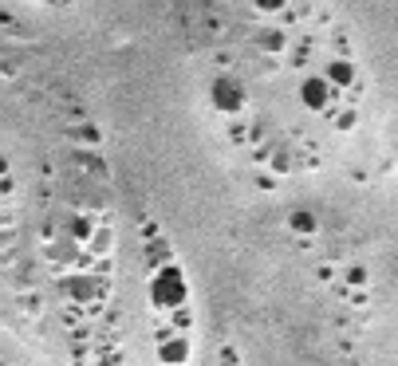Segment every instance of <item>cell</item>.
<instances>
[{
	"mask_svg": "<svg viewBox=\"0 0 398 366\" xmlns=\"http://www.w3.org/2000/svg\"><path fill=\"white\" fill-rule=\"evenodd\" d=\"M190 299V284H185V272L178 264H166V268L150 272V307L154 311H174Z\"/></svg>",
	"mask_w": 398,
	"mask_h": 366,
	"instance_id": "6da1fadb",
	"label": "cell"
},
{
	"mask_svg": "<svg viewBox=\"0 0 398 366\" xmlns=\"http://www.w3.org/2000/svg\"><path fill=\"white\" fill-rule=\"evenodd\" d=\"M60 295L67 304H91V299H107L110 295V280L107 276H95V272H72L60 280Z\"/></svg>",
	"mask_w": 398,
	"mask_h": 366,
	"instance_id": "7a4b0ae2",
	"label": "cell"
},
{
	"mask_svg": "<svg viewBox=\"0 0 398 366\" xmlns=\"http://www.w3.org/2000/svg\"><path fill=\"white\" fill-rule=\"evenodd\" d=\"M209 98H213V110H221V114H241L244 103H249V95H244V83L237 79V75H217L213 79V87H209Z\"/></svg>",
	"mask_w": 398,
	"mask_h": 366,
	"instance_id": "3957f363",
	"label": "cell"
},
{
	"mask_svg": "<svg viewBox=\"0 0 398 366\" xmlns=\"http://www.w3.org/2000/svg\"><path fill=\"white\" fill-rule=\"evenodd\" d=\"M327 79V83L335 87V91H347L355 79H359V71H355V63H351V55H335V60L324 63V71H320Z\"/></svg>",
	"mask_w": 398,
	"mask_h": 366,
	"instance_id": "277c9868",
	"label": "cell"
},
{
	"mask_svg": "<svg viewBox=\"0 0 398 366\" xmlns=\"http://www.w3.org/2000/svg\"><path fill=\"white\" fill-rule=\"evenodd\" d=\"M190 335L178 331V335H169L166 342H158V363L162 366H174V363H190Z\"/></svg>",
	"mask_w": 398,
	"mask_h": 366,
	"instance_id": "5b68a950",
	"label": "cell"
},
{
	"mask_svg": "<svg viewBox=\"0 0 398 366\" xmlns=\"http://www.w3.org/2000/svg\"><path fill=\"white\" fill-rule=\"evenodd\" d=\"M44 256L56 264V268H75V256H79V244L63 232L60 241H48V248H44Z\"/></svg>",
	"mask_w": 398,
	"mask_h": 366,
	"instance_id": "8992f818",
	"label": "cell"
},
{
	"mask_svg": "<svg viewBox=\"0 0 398 366\" xmlns=\"http://www.w3.org/2000/svg\"><path fill=\"white\" fill-rule=\"evenodd\" d=\"M166 264H174V244L158 232V236H150V241H146V268L158 272V268H166Z\"/></svg>",
	"mask_w": 398,
	"mask_h": 366,
	"instance_id": "52a82bcc",
	"label": "cell"
},
{
	"mask_svg": "<svg viewBox=\"0 0 398 366\" xmlns=\"http://www.w3.org/2000/svg\"><path fill=\"white\" fill-rule=\"evenodd\" d=\"M288 32H284V28H260V32H256V48L265 51V55H284V51H288Z\"/></svg>",
	"mask_w": 398,
	"mask_h": 366,
	"instance_id": "ba28073f",
	"label": "cell"
},
{
	"mask_svg": "<svg viewBox=\"0 0 398 366\" xmlns=\"http://www.w3.org/2000/svg\"><path fill=\"white\" fill-rule=\"evenodd\" d=\"M95 229H99V225H95L91 217H87V213H75V217L67 220V236H72V241L79 244V248H83V244L91 241V236H95Z\"/></svg>",
	"mask_w": 398,
	"mask_h": 366,
	"instance_id": "9c48e42d",
	"label": "cell"
},
{
	"mask_svg": "<svg viewBox=\"0 0 398 366\" xmlns=\"http://www.w3.org/2000/svg\"><path fill=\"white\" fill-rule=\"evenodd\" d=\"M288 229L296 232V236H315V229H320V220H315L312 209H296L288 217Z\"/></svg>",
	"mask_w": 398,
	"mask_h": 366,
	"instance_id": "30bf717a",
	"label": "cell"
},
{
	"mask_svg": "<svg viewBox=\"0 0 398 366\" xmlns=\"http://www.w3.org/2000/svg\"><path fill=\"white\" fill-rule=\"evenodd\" d=\"M110 244H115V229L110 225H103V229H95V236L83 244L91 256H110Z\"/></svg>",
	"mask_w": 398,
	"mask_h": 366,
	"instance_id": "8fae6325",
	"label": "cell"
},
{
	"mask_svg": "<svg viewBox=\"0 0 398 366\" xmlns=\"http://www.w3.org/2000/svg\"><path fill=\"white\" fill-rule=\"evenodd\" d=\"M87 366H122V351L119 347H95Z\"/></svg>",
	"mask_w": 398,
	"mask_h": 366,
	"instance_id": "7c38bea8",
	"label": "cell"
},
{
	"mask_svg": "<svg viewBox=\"0 0 398 366\" xmlns=\"http://www.w3.org/2000/svg\"><path fill=\"white\" fill-rule=\"evenodd\" d=\"M166 319H169V327H174V331H185V335H190V327H193L190 304H181V307H174V311H166Z\"/></svg>",
	"mask_w": 398,
	"mask_h": 366,
	"instance_id": "4fadbf2b",
	"label": "cell"
},
{
	"mask_svg": "<svg viewBox=\"0 0 398 366\" xmlns=\"http://www.w3.org/2000/svg\"><path fill=\"white\" fill-rule=\"evenodd\" d=\"M343 284H347L351 292H367V288H371V272L367 268H347L343 272Z\"/></svg>",
	"mask_w": 398,
	"mask_h": 366,
	"instance_id": "5bb4252c",
	"label": "cell"
},
{
	"mask_svg": "<svg viewBox=\"0 0 398 366\" xmlns=\"http://www.w3.org/2000/svg\"><path fill=\"white\" fill-rule=\"evenodd\" d=\"M355 119H359V110L351 107V103H347V107H339L335 114H331V122H335V130H351V126H355Z\"/></svg>",
	"mask_w": 398,
	"mask_h": 366,
	"instance_id": "9a60e30c",
	"label": "cell"
},
{
	"mask_svg": "<svg viewBox=\"0 0 398 366\" xmlns=\"http://www.w3.org/2000/svg\"><path fill=\"white\" fill-rule=\"evenodd\" d=\"M308 60H312V40L304 36L296 44V51H292V67H308Z\"/></svg>",
	"mask_w": 398,
	"mask_h": 366,
	"instance_id": "2e32d148",
	"label": "cell"
},
{
	"mask_svg": "<svg viewBox=\"0 0 398 366\" xmlns=\"http://www.w3.org/2000/svg\"><path fill=\"white\" fill-rule=\"evenodd\" d=\"M292 0H256V12L260 16H276V12H284Z\"/></svg>",
	"mask_w": 398,
	"mask_h": 366,
	"instance_id": "e0dca14e",
	"label": "cell"
},
{
	"mask_svg": "<svg viewBox=\"0 0 398 366\" xmlns=\"http://www.w3.org/2000/svg\"><path fill=\"white\" fill-rule=\"evenodd\" d=\"M268 166H272V173H288V154H284V150H272V154H268Z\"/></svg>",
	"mask_w": 398,
	"mask_h": 366,
	"instance_id": "ac0fdd59",
	"label": "cell"
},
{
	"mask_svg": "<svg viewBox=\"0 0 398 366\" xmlns=\"http://www.w3.org/2000/svg\"><path fill=\"white\" fill-rule=\"evenodd\" d=\"M79 142L95 146V142H99V130H95V126H79Z\"/></svg>",
	"mask_w": 398,
	"mask_h": 366,
	"instance_id": "d6986e66",
	"label": "cell"
},
{
	"mask_svg": "<svg viewBox=\"0 0 398 366\" xmlns=\"http://www.w3.org/2000/svg\"><path fill=\"white\" fill-rule=\"evenodd\" d=\"M169 335H178V331L169 327V323H158V327H154V342H166Z\"/></svg>",
	"mask_w": 398,
	"mask_h": 366,
	"instance_id": "ffe728a7",
	"label": "cell"
},
{
	"mask_svg": "<svg viewBox=\"0 0 398 366\" xmlns=\"http://www.w3.org/2000/svg\"><path fill=\"white\" fill-rule=\"evenodd\" d=\"M150 236H158V225L154 220H142V241H150Z\"/></svg>",
	"mask_w": 398,
	"mask_h": 366,
	"instance_id": "44dd1931",
	"label": "cell"
},
{
	"mask_svg": "<svg viewBox=\"0 0 398 366\" xmlns=\"http://www.w3.org/2000/svg\"><path fill=\"white\" fill-rule=\"evenodd\" d=\"M13 193V177H0V197H8Z\"/></svg>",
	"mask_w": 398,
	"mask_h": 366,
	"instance_id": "7402d4cb",
	"label": "cell"
},
{
	"mask_svg": "<svg viewBox=\"0 0 398 366\" xmlns=\"http://www.w3.org/2000/svg\"><path fill=\"white\" fill-rule=\"evenodd\" d=\"M0 177H8V162H4V154H0Z\"/></svg>",
	"mask_w": 398,
	"mask_h": 366,
	"instance_id": "603a6c76",
	"label": "cell"
},
{
	"mask_svg": "<svg viewBox=\"0 0 398 366\" xmlns=\"http://www.w3.org/2000/svg\"><path fill=\"white\" fill-rule=\"evenodd\" d=\"M174 366H185V363H174Z\"/></svg>",
	"mask_w": 398,
	"mask_h": 366,
	"instance_id": "cb8c5ba5",
	"label": "cell"
}]
</instances>
